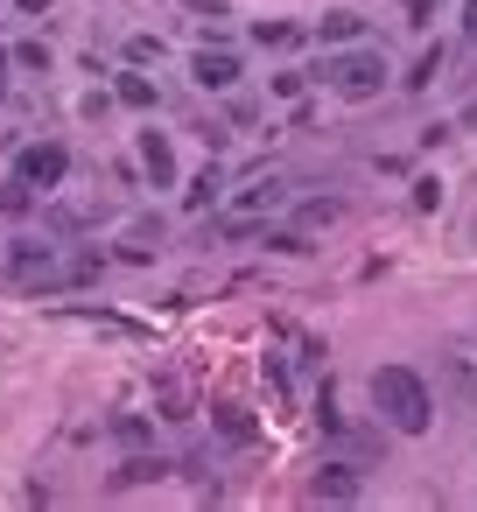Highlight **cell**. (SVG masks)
<instances>
[{
  "instance_id": "obj_1",
  "label": "cell",
  "mask_w": 477,
  "mask_h": 512,
  "mask_svg": "<svg viewBox=\"0 0 477 512\" xmlns=\"http://www.w3.org/2000/svg\"><path fill=\"white\" fill-rule=\"evenodd\" d=\"M372 414L393 435H428L435 428V386L414 365H379L372 372Z\"/></svg>"
},
{
  "instance_id": "obj_2",
  "label": "cell",
  "mask_w": 477,
  "mask_h": 512,
  "mask_svg": "<svg viewBox=\"0 0 477 512\" xmlns=\"http://www.w3.org/2000/svg\"><path fill=\"white\" fill-rule=\"evenodd\" d=\"M309 78H323L337 99H379L386 78H393V64H386V50H372V43H344V50H323V64H316Z\"/></svg>"
},
{
  "instance_id": "obj_3",
  "label": "cell",
  "mask_w": 477,
  "mask_h": 512,
  "mask_svg": "<svg viewBox=\"0 0 477 512\" xmlns=\"http://www.w3.org/2000/svg\"><path fill=\"white\" fill-rule=\"evenodd\" d=\"M15 176H22L36 197H50V190H64V176H71V148H64V141H22V148H15Z\"/></svg>"
},
{
  "instance_id": "obj_4",
  "label": "cell",
  "mask_w": 477,
  "mask_h": 512,
  "mask_svg": "<svg viewBox=\"0 0 477 512\" xmlns=\"http://www.w3.org/2000/svg\"><path fill=\"white\" fill-rule=\"evenodd\" d=\"M8 281L15 288H64V267H57V246L50 239H15L8 246Z\"/></svg>"
},
{
  "instance_id": "obj_5",
  "label": "cell",
  "mask_w": 477,
  "mask_h": 512,
  "mask_svg": "<svg viewBox=\"0 0 477 512\" xmlns=\"http://www.w3.org/2000/svg\"><path fill=\"white\" fill-rule=\"evenodd\" d=\"M309 498H316V505H358V498H365L358 463H323V470L309 477Z\"/></svg>"
},
{
  "instance_id": "obj_6",
  "label": "cell",
  "mask_w": 477,
  "mask_h": 512,
  "mask_svg": "<svg viewBox=\"0 0 477 512\" xmlns=\"http://www.w3.org/2000/svg\"><path fill=\"white\" fill-rule=\"evenodd\" d=\"M190 85H197V92H232V85H239V57L204 43V50L190 57Z\"/></svg>"
},
{
  "instance_id": "obj_7",
  "label": "cell",
  "mask_w": 477,
  "mask_h": 512,
  "mask_svg": "<svg viewBox=\"0 0 477 512\" xmlns=\"http://www.w3.org/2000/svg\"><path fill=\"white\" fill-rule=\"evenodd\" d=\"M134 155H141V176H148L155 190H176V176H183V169H176V141H169V134H155V127H148Z\"/></svg>"
},
{
  "instance_id": "obj_8",
  "label": "cell",
  "mask_w": 477,
  "mask_h": 512,
  "mask_svg": "<svg viewBox=\"0 0 477 512\" xmlns=\"http://www.w3.org/2000/svg\"><path fill=\"white\" fill-rule=\"evenodd\" d=\"M309 36H316L323 50H344V43H365V36H372V22H365L358 8H330V15H323Z\"/></svg>"
},
{
  "instance_id": "obj_9",
  "label": "cell",
  "mask_w": 477,
  "mask_h": 512,
  "mask_svg": "<svg viewBox=\"0 0 477 512\" xmlns=\"http://www.w3.org/2000/svg\"><path fill=\"white\" fill-rule=\"evenodd\" d=\"M169 470H176L169 456H155V449H134V456H127V463L113 470V491H141V484H162Z\"/></svg>"
},
{
  "instance_id": "obj_10",
  "label": "cell",
  "mask_w": 477,
  "mask_h": 512,
  "mask_svg": "<svg viewBox=\"0 0 477 512\" xmlns=\"http://www.w3.org/2000/svg\"><path fill=\"white\" fill-rule=\"evenodd\" d=\"M162 239H169V225H162V218H134V225H127V239H120V260H134V267H141V260H155V253H162Z\"/></svg>"
},
{
  "instance_id": "obj_11",
  "label": "cell",
  "mask_w": 477,
  "mask_h": 512,
  "mask_svg": "<svg viewBox=\"0 0 477 512\" xmlns=\"http://www.w3.org/2000/svg\"><path fill=\"white\" fill-rule=\"evenodd\" d=\"M113 99H120L127 113H155V106H162V92H155L148 71H120V78H113Z\"/></svg>"
},
{
  "instance_id": "obj_12",
  "label": "cell",
  "mask_w": 477,
  "mask_h": 512,
  "mask_svg": "<svg viewBox=\"0 0 477 512\" xmlns=\"http://www.w3.org/2000/svg\"><path fill=\"white\" fill-rule=\"evenodd\" d=\"M435 372H442V386H449V400H456V407H470V414H477V365H470V358H456V351H449V358H442V365H435Z\"/></svg>"
},
{
  "instance_id": "obj_13",
  "label": "cell",
  "mask_w": 477,
  "mask_h": 512,
  "mask_svg": "<svg viewBox=\"0 0 477 512\" xmlns=\"http://www.w3.org/2000/svg\"><path fill=\"white\" fill-rule=\"evenodd\" d=\"M253 43L260 50H295V43H309V29L288 22V15H267V22H253Z\"/></svg>"
},
{
  "instance_id": "obj_14",
  "label": "cell",
  "mask_w": 477,
  "mask_h": 512,
  "mask_svg": "<svg viewBox=\"0 0 477 512\" xmlns=\"http://www.w3.org/2000/svg\"><path fill=\"white\" fill-rule=\"evenodd\" d=\"M211 428H218L232 449H246V442L260 435V428H253V414H246V407H232V400H218V407H211Z\"/></svg>"
},
{
  "instance_id": "obj_15",
  "label": "cell",
  "mask_w": 477,
  "mask_h": 512,
  "mask_svg": "<svg viewBox=\"0 0 477 512\" xmlns=\"http://www.w3.org/2000/svg\"><path fill=\"white\" fill-rule=\"evenodd\" d=\"M218 190H225V169L211 162V169H197V176H190V190H183V211H211V204H218Z\"/></svg>"
},
{
  "instance_id": "obj_16",
  "label": "cell",
  "mask_w": 477,
  "mask_h": 512,
  "mask_svg": "<svg viewBox=\"0 0 477 512\" xmlns=\"http://www.w3.org/2000/svg\"><path fill=\"white\" fill-rule=\"evenodd\" d=\"M281 197H288V190H281L274 176H260L253 190H239V197H232V211H246V218H267V211H274Z\"/></svg>"
},
{
  "instance_id": "obj_17",
  "label": "cell",
  "mask_w": 477,
  "mask_h": 512,
  "mask_svg": "<svg viewBox=\"0 0 477 512\" xmlns=\"http://www.w3.org/2000/svg\"><path fill=\"white\" fill-rule=\"evenodd\" d=\"M99 274H106V253H99V246H78L71 267H64V288H92Z\"/></svg>"
},
{
  "instance_id": "obj_18",
  "label": "cell",
  "mask_w": 477,
  "mask_h": 512,
  "mask_svg": "<svg viewBox=\"0 0 477 512\" xmlns=\"http://www.w3.org/2000/svg\"><path fill=\"white\" fill-rule=\"evenodd\" d=\"M442 64H449V50H442V43H435V50H421V57H414V71H407V78H400V85H407V92H428V85H435V78H442Z\"/></svg>"
},
{
  "instance_id": "obj_19",
  "label": "cell",
  "mask_w": 477,
  "mask_h": 512,
  "mask_svg": "<svg viewBox=\"0 0 477 512\" xmlns=\"http://www.w3.org/2000/svg\"><path fill=\"white\" fill-rule=\"evenodd\" d=\"M113 442H127V449H148V442H155V421H148V414H120V421H113Z\"/></svg>"
},
{
  "instance_id": "obj_20",
  "label": "cell",
  "mask_w": 477,
  "mask_h": 512,
  "mask_svg": "<svg viewBox=\"0 0 477 512\" xmlns=\"http://www.w3.org/2000/svg\"><path fill=\"white\" fill-rule=\"evenodd\" d=\"M0 211H8V218H29V211H36V190H29L22 176H8V183H0Z\"/></svg>"
},
{
  "instance_id": "obj_21",
  "label": "cell",
  "mask_w": 477,
  "mask_h": 512,
  "mask_svg": "<svg viewBox=\"0 0 477 512\" xmlns=\"http://www.w3.org/2000/svg\"><path fill=\"white\" fill-rule=\"evenodd\" d=\"M309 92V71H274L267 78V99H302Z\"/></svg>"
},
{
  "instance_id": "obj_22",
  "label": "cell",
  "mask_w": 477,
  "mask_h": 512,
  "mask_svg": "<svg viewBox=\"0 0 477 512\" xmlns=\"http://www.w3.org/2000/svg\"><path fill=\"white\" fill-rule=\"evenodd\" d=\"M225 120H232V127H253V120H260V99H253V92H225Z\"/></svg>"
},
{
  "instance_id": "obj_23",
  "label": "cell",
  "mask_w": 477,
  "mask_h": 512,
  "mask_svg": "<svg viewBox=\"0 0 477 512\" xmlns=\"http://www.w3.org/2000/svg\"><path fill=\"white\" fill-rule=\"evenodd\" d=\"M337 218H344L337 197H309V204H302V225H337Z\"/></svg>"
},
{
  "instance_id": "obj_24",
  "label": "cell",
  "mask_w": 477,
  "mask_h": 512,
  "mask_svg": "<svg viewBox=\"0 0 477 512\" xmlns=\"http://www.w3.org/2000/svg\"><path fill=\"white\" fill-rule=\"evenodd\" d=\"M260 239H267V253H281V260H302V253H309L302 232H260Z\"/></svg>"
},
{
  "instance_id": "obj_25",
  "label": "cell",
  "mask_w": 477,
  "mask_h": 512,
  "mask_svg": "<svg viewBox=\"0 0 477 512\" xmlns=\"http://www.w3.org/2000/svg\"><path fill=\"white\" fill-rule=\"evenodd\" d=\"M15 64L22 71H50V43H15Z\"/></svg>"
},
{
  "instance_id": "obj_26",
  "label": "cell",
  "mask_w": 477,
  "mask_h": 512,
  "mask_svg": "<svg viewBox=\"0 0 477 512\" xmlns=\"http://www.w3.org/2000/svg\"><path fill=\"white\" fill-rule=\"evenodd\" d=\"M435 204H442V183L421 176V183H414V211H435Z\"/></svg>"
},
{
  "instance_id": "obj_27",
  "label": "cell",
  "mask_w": 477,
  "mask_h": 512,
  "mask_svg": "<svg viewBox=\"0 0 477 512\" xmlns=\"http://www.w3.org/2000/svg\"><path fill=\"white\" fill-rule=\"evenodd\" d=\"M400 8H407V29H428L435 22V0H400Z\"/></svg>"
},
{
  "instance_id": "obj_28",
  "label": "cell",
  "mask_w": 477,
  "mask_h": 512,
  "mask_svg": "<svg viewBox=\"0 0 477 512\" xmlns=\"http://www.w3.org/2000/svg\"><path fill=\"white\" fill-rule=\"evenodd\" d=\"M127 57H134V64H148V57H162V43H155V36H134V43H127Z\"/></svg>"
},
{
  "instance_id": "obj_29",
  "label": "cell",
  "mask_w": 477,
  "mask_h": 512,
  "mask_svg": "<svg viewBox=\"0 0 477 512\" xmlns=\"http://www.w3.org/2000/svg\"><path fill=\"white\" fill-rule=\"evenodd\" d=\"M463 43H477V0H463Z\"/></svg>"
},
{
  "instance_id": "obj_30",
  "label": "cell",
  "mask_w": 477,
  "mask_h": 512,
  "mask_svg": "<svg viewBox=\"0 0 477 512\" xmlns=\"http://www.w3.org/2000/svg\"><path fill=\"white\" fill-rule=\"evenodd\" d=\"M8 71H15V50H0V92H8Z\"/></svg>"
},
{
  "instance_id": "obj_31",
  "label": "cell",
  "mask_w": 477,
  "mask_h": 512,
  "mask_svg": "<svg viewBox=\"0 0 477 512\" xmlns=\"http://www.w3.org/2000/svg\"><path fill=\"white\" fill-rule=\"evenodd\" d=\"M456 127H470V134H477V99H470V106H463V120H456Z\"/></svg>"
},
{
  "instance_id": "obj_32",
  "label": "cell",
  "mask_w": 477,
  "mask_h": 512,
  "mask_svg": "<svg viewBox=\"0 0 477 512\" xmlns=\"http://www.w3.org/2000/svg\"><path fill=\"white\" fill-rule=\"evenodd\" d=\"M15 8H22V15H43V8H50V0H15Z\"/></svg>"
}]
</instances>
